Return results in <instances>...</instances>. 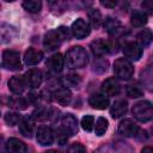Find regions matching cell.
I'll list each match as a JSON object with an SVG mask.
<instances>
[{"label": "cell", "mask_w": 153, "mask_h": 153, "mask_svg": "<svg viewBox=\"0 0 153 153\" xmlns=\"http://www.w3.org/2000/svg\"><path fill=\"white\" fill-rule=\"evenodd\" d=\"M80 82H81V78L79 74H75V73H69L63 78V84L65 86H68V87H78Z\"/></svg>", "instance_id": "30"}, {"label": "cell", "mask_w": 153, "mask_h": 153, "mask_svg": "<svg viewBox=\"0 0 153 153\" xmlns=\"http://www.w3.org/2000/svg\"><path fill=\"white\" fill-rule=\"evenodd\" d=\"M51 96L56 103H59L60 105H63V106H67L72 100V92L66 87H60V88L55 90L51 93Z\"/></svg>", "instance_id": "17"}, {"label": "cell", "mask_w": 153, "mask_h": 153, "mask_svg": "<svg viewBox=\"0 0 153 153\" xmlns=\"http://www.w3.org/2000/svg\"><path fill=\"white\" fill-rule=\"evenodd\" d=\"M61 127L68 133L69 136H73L78 133V121L72 114H65L62 116Z\"/></svg>", "instance_id": "12"}, {"label": "cell", "mask_w": 153, "mask_h": 153, "mask_svg": "<svg viewBox=\"0 0 153 153\" xmlns=\"http://www.w3.org/2000/svg\"><path fill=\"white\" fill-rule=\"evenodd\" d=\"M71 32H72V35L74 37L81 39V38H85V37H87L90 35L91 26H90V24L85 19L78 18V19H75L72 23V25H71Z\"/></svg>", "instance_id": "6"}, {"label": "cell", "mask_w": 153, "mask_h": 153, "mask_svg": "<svg viewBox=\"0 0 153 153\" xmlns=\"http://www.w3.org/2000/svg\"><path fill=\"white\" fill-rule=\"evenodd\" d=\"M103 25H104L105 31L110 36H117L122 31V24H121V22L117 18H114V17H110V16L104 19Z\"/></svg>", "instance_id": "18"}, {"label": "cell", "mask_w": 153, "mask_h": 153, "mask_svg": "<svg viewBox=\"0 0 153 153\" xmlns=\"http://www.w3.org/2000/svg\"><path fill=\"white\" fill-rule=\"evenodd\" d=\"M141 8H142V12H143V13L153 16V0L142 1V2H141Z\"/></svg>", "instance_id": "39"}, {"label": "cell", "mask_w": 153, "mask_h": 153, "mask_svg": "<svg viewBox=\"0 0 153 153\" xmlns=\"http://www.w3.org/2000/svg\"><path fill=\"white\" fill-rule=\"evenodd\" d=\"M25 81L26 85L31 88H37L38 86H41L42 81H43V75L42 72L38 69H30L25 73Z\"/></svg>", "instance_id": "15"}, {"label": "cell", "mask_w": 153, "mask_h": 153, "mask_svg": "<svg viewBox=\"0 0 153 153\" xmlns=\"http://www.w3.org/2000/svg\"><path fill=\"white\" fill-rule=\"evenodd\" d=\"M26 81L24 75H13L8 80V88L14 93V94H22L26 87Z\"/></svg>", "instance_id": "16"}, {"label": "cell", "mask_w": 153, "mask_h": 153, "mask_svg": "<svg viewBox=\"0 0 153 153\" xmlns=\"http://www.w3.org/2000/svg\"><path fill=\"white\" fill-rule=\"evenodd\" d=\"M88 104L97 110H104L109 106V97H106L103 93H93L88 98Z\"/></svg>", "instance_id": "14"}, {"label": "cell", "mask_w": 153, "mask_h": 153, "mask_svg": "<svg viewBox=\"0 0 153 153\" xmlns=\"http://www.w3.org/2000/svg\"><path fill=\"white\" fill-rule=\"evenodd\" d=\"M14 35H16L14 27H12V26H10L8 24H5V23L1 24V41H2V43L11 42Z\"/></svg>", "instance_id": "25"}, {"label": "cell", "mask_w": 153, "mask_h": 153, "mask_svg": "<svg viewBox=\"0 0 153 153\" xmlns=\"http://www.w3.org/2000/svg\"><path fill=\"white\" fill-rule=\"evenodd\" d=\"M142 53V47H140L136 42H127L123 47V55L128 61H139Z\"/></svg>", "instance_id": "8"}, {"label": "cell", "mask_w": 153, "mask_h": 153, "mask_svg": "<svg viewBox=\"0 0 153 153\" xmlns=\"http://www.w3.org/2000/svg\"><path fill=\"white\" fill-rule=\"evenodd\" d=\"M139 126L130 118H126V120H122L120 123H118V127H117V131L118 134L123 135V136H127V137H133V136H136L137 133H139Z\"/></svg>", "instance_id": "7"}, {"label": "cell", "mask_w": 153, "mask_h": 153, "mask_svg": "<svg viewBox=\"0 0 153 153\" xmlns=\"http://www.w3.org/2000/svg\"><path fill=\"white\" fill-rule=\"evenodd\" d=\"M8 106H11L12 109H16V110H24L27 108V102L24 98L16 96V97H11L8 99Z\"/></svg>", "instance_id": "29"}, {"label": "cell", "mask_w": 153, "mask_h": 153, "mask_svg": "<svg viewBox=\"0 0 153 153\" xmlns=\"http://www.w3.org/2000/svg\"><path fill=\"white\" fill-rule=\"evenodd\" d=\"M61 43H62V39L60 38L56 30L47 31L43 36V45L48 50H54V49L59 48L61 45Z\"/></svg>", "instance_id": "10"}, {"label": "cell", "mask_w": 153, "mask_h": 153, "mask_svg": "<svg viewBox=\"0 0 153 153\" xmlns=\"http://www.w3.org/2000/svg\"><path fill=\"white\" fill-rule=\"evenodd\" d=\"M63 63H65V59L62 57V55L60 53H56V54H54L49 57V60L47 62V66L54 73H60L63 68Z\"/></svg>", "instance_id": "21"}, {"label": "cell", "mask_w": 153, "mask_h": 153, "mask_svg": "<svg viewBox=\"0 0 153 153\" xmlns=\"http://www.w3.org/2000/svg\"><path fill=\"white\" fill-rule=\"evenodd\" d=\"M19 131L25 136V137H31L33 134V121L31 117L25 116L22 117L19 122Z\"/></svg>", "instance_id": "22"}, {"label": "cell", "mask_w": 153, "mask_h": 153, "mask_svg": "<svg viewBox=\"0 0 153 153\" xmlns=\"http://www.w3.org/2000/svg\"><path fill=\"white\" fill-rule=\"evenodd\" d=\"M102 91H103V94H105L106 97L117 96L121 91L120 82L115 78H108L102 82Z\"/></svg>", "instance_id": "11"}, {"label": "cell", "mask_w": 153, "mask_h": 153, "mask_svg": "<svg viewBox=\"0 0 153 153\" xmlns=\"http://www.w3.org/2000/svg\"><path fill=\"white\" fill-rule=\"evenodd\" d=\"M23 8L30 13H37L42 8V2L38 0H24L22 4Z\"/></svg>", "instance_id": "28"}, {"label": "cell", "mask_w": 153, "mask_h": 153, "mask_svg": "<svg viewBox=\"0 0 153 153\" xmlns=\"http://www.w3.org/2000/svg\"><path fill=\"white\" fill-rule=\"evenodd\" d=\"M147 23V16L142 11H135L130 16V24L135 27H141Z\"/></svg>", "instance_id": "24"}, {"label": "cell", "mask_w": 153, "mask_h": 153, "mask_svg": "<svg viewBox=\"0 0 153 153\" xmlns=\"http://www.w3.org/2000/svg\"><path fill=\"white\" fill-rule=\"evenodd\" d=\"M87 16H88L91 25L94 29H99V26L102 24V14H100V12L98 10H96V8H90L87 11Z\"/></svg>", "instance_id": "26"}, {"label": "cell", "mask_w": 153, "mask_h": 153, "mask_svg": "<svg viewBox=\"0 0 153 153\" xmlns=\"http://www.w3.org/2000/svg\"><path fill=\"white\" fill-rule=\"evenodd\" d=\"M108 66H109L108 60L102 59V57H98L93 62V71L97 72V73H104V72H106Z\"/></svg>", "instance_id": "32"}, {"label": "cell", "mask_w": 153, "mask_h": 153, "mask_svg": "<svg viewBox=\"0 0 153 153\" xmlns=\"http://www.w3.org/2000/svg\"><path fill=\"white\" fill-rule=\"evenodd\" d=\"M114 73L116 78L121 80H129L134 74V67L130 61L124 57H120L114 62Z\"/></svg>", "instance_id": "4"}, {"label": "cell", "mask_w": 153, "mask_h": 153, "mask_svg": "<svg viewBox=\"0 0 153 153\" xmlns=\"http://www.w3.org/2000/svg\"><path fill=\"white\" fill-rule=\"evenodd\" d=\"M43 57L44 55L41 50H37L35 48H29L27 50H25L23 60L26 66H36L43 60Z\"/></svg>", "instance_id": "13"}, {"label": "cell", "mask_w": 153, "mask_h": 153, "mask_svg": "<svg viewBox=\"0 0 153 153\" xmlns=\"http://www.w3.org/2000/svg\"><path fill=\"white\" fill-rule=\"evenodd\" d=\"M56 31H57L60 38L62 39V42H63V41H68V39H71L72 32L69 31V29H68L67 26H59V27H56Z\"/></svg>", "instance_id": "36"}, {"label": "cell", "mask_w": 153, "mask_h": 153, "mask_svg": "<svg viewBox=\"0 0 153 153\" xmlns=\"http://www.w3.org/2000/svg\"><path fill=\"white\" fill-rule=\"evenodd\" d=\"M1 66L4 69L7 71H20L23 68L22 61H20V55L16 50H4L2 51V57H1Z\"/></svg>", "instance_id": "3"}, {"label": "cell", "mask_w": 153, "mask_h": 153, "mask_svg": "<svg viewBox=\"0 0 153 153\" xmlns=\"http://www.w3.org/2000/svg\"><path fill=\"white\" fill-rule=\"evenodd\" d=\"M67 153H87V152L84 145H81L80 142H74L68 147Z\"/></svg>", "instance_id": "38"}, {"label": "cell", "mask_w": 153, "mask_h": 153, "mask_svg": "<svg viewBox=\"0 0 153 153\" xmlns=\"http://www.w3.org/2000/svg\"><path fill=\"white\" fill-rule=\"evenodd\" d=\"M88 61V56L86 50L80 47V45H74L72 47L67 53L65 57V63L67 65L68 68L74 69V68H82L86 66Z\"/></svg>", "instance_id": "1"}, {"label": "cell", "mask_w": 153, "mask_h": 153, "mask_svg": "<svg viewBox=\"0 0 153 153\" xmlns=\"http://www.w3.org/2000/svg\"><path fill=\"white\" fill-rule=\"evenodd\" d=\"M4 120H5V122H6L7 126L13 127V126H16V124H19V122H20V120H22V116H20L18 112H10V111H8V112L5 114Z\"/></svg>", "instance_id": "31"}, {"label": "cell", "mask_w": 153, "mask_h": 153, "mask_svg": "<svg viewBox=\"0 0 153 153\" xmlns=\"http://www.w3.org/2000/svg\"><path fill=\"white\" fill-rule=\"evenodd\" d=\"M108 127H109V122L105 117H98L96 120V123H94V133L97 136H102L106 133L108 130Z\"/></svg>", "instance_id": "27"}, {"label": "cell", "mask_w": 153, "mask_h": 153, "mask_svg": "<svg viewBox=\"0 0 153 153\" xmlns=\"http://www.w3.org/2000/svg\"><path fill=\"white\" fill-rule=\"evenodd\" d=\"M68 137H69L68 133H67L62 127H60V128L56 129V140H57L59 145H63V143L67 141Z\"/></svg>", "instance_id": "37"}, {"label": "cell", "mask_w": 153, "mask_h": 153, "mask_svg": "<svg viewBox=\"0 0 153 153\" xmlns=\"http://www.w3.org/2000/svg\"><path fill=\"white\" fill-rule=\"evenodd\" d=\"M141 80L146 84H152L153 82V65L148 66L146 69H143L140 74Z\"/></svg>", "instance_id": "34"}, {"label": "cell", "mask_w": 153, "mask_h": 153, "mask_svg": "<svg viewBox=\"0 0 153 153\" xmlns=\"http://www.w3.org/2000/svg\"><path fill=\"white\" fill-rule=\"evenodd\" d=\"M136 43L140 47H147L153 42V32L149 29H142L135 36Z\"/></svg>", "instance_id": "23"}, {"label": "cell", "mask_w": 153, "mask_h": 153, "mask_svg": "<svg viewBox=\"0 0 153 153\" xmlns=\"http://www.w3.org/2000/svg\"><path fill=\"white\" fill-rule=\"evenodd\" d=\"M127 111H128V103L124 99L115 100L110 108V115L112 118H118V117L123 116Z\"/></svg>", "instance_id": "20"}, {"label": "cell", "mask_w": 153, "mask_h": 153, "mask_svg": "<svg viewBox=\"0 0 153 153\" xmlns=\"http://www.w3.org/2000/svg\"><path fill=\"white\" fill-rule=\"evenodd\" d=\"M45 153H60V152H57V151H54V149H51V151H48V152H45Z\"/></svg>", "instance_id": "42"}, {"label": "cell", "mask_w": 153, "mask_h": 153, "mask_svg": "<svg viewBox=\"0 0 153 153\" xmlns=\"http://www.w3.org/2000/svg\"><path fill=\"white\" fill-rule=\"evenodd\" d=\"M131 112L139 122H148L153 118V104L148 100L137 102L134 104Z\"/></svg>", "instance_id": "2"}, {"label": "cell", "mask_w": 153, "mask_h": 153, "mask_svg": "<svg viewBox=\"0 0 153 153\" xmlns=\"http://www.w3.org/2000/svg\"><path fill=\"white\" fill-rule=\"evenodd\" d=\"M27 149L26 145L16 137H10L6 142V151L8 153H25Z\"/></svg>", "instance_id": "19"}, {"label": "cell", "mask_w": 153, "mask_h": 153, "mask_svg": "<svg viewBox=\"0 0 153 153\" xmlns=\"http://www.w3.org/2000/svg\"><path fill=\"white\" fill-rule=\"evenodd\" d=\"M91 50L97 56H103L105 54H114L117 51V43L115 41H105L102 38L91 42Z\"/></svg>", "instance_id": "5"}, {"label": "cell", "mask_w": 153, "mask_h": 153, "mask_svg": "<svg viewBox=\"0 0 153 153\" xmlns=\"http://www.w3.org/2000/svg\"><path fill=\"white\" fill-rule=\"evenodd\" d=\"M100 5H103V6H105V7L112 8V7H115V6L117 5V2H116V1H100Z\"/></svg>", "instance_id": "40"}, {"label": "cell", "mask_w": 153, "mask_h": 153, "mask_svg": "<svg viewBox=\"0 0 153 153\" xmlns=\"http://www.w3.org/2000/svg\"><path fill=\"white\" fill-rule=\"evenodd\" d=\"M36 140L41 146H50L54 143V133L50 127L41 126L36 131Z\"/></svg>", "instance_id": "9"}, {"label": "cell", "mask_w": 153, "mask_h": 153, "mask_svg": "<svg viewBox=\"0 0 153 153\" xmlns=\"http://www.w3.org/2000/svg\"><path fill=\"white\" fill-rule=\"evenodd\" d=\"M141 153H153V147L151 146H146L141 149Z\"/></svg>", "instance_id": "41"}, {"label": "cell", "mask_w": 153, "mask_h": 153, "mask_svg": "<svg viewBox=\"0 0 153 153\" xmlns=\"http://www.w3.org/2000/svg\"><path fill=\"white\" fill-rule=\"evenodd\" d=\"M126 91H127V94L131 98H139L143 94V91L139 86H135V85H128Z\"/></svg>", "instance_id": "35"}, {"label": "cell", "mask_w": 153, "mask_h": 153, "mask_svg": "<svg viewBox=\"0 0 153 153\" xmlns=\"http://www.w3.org/2000/svg\"><path fill=\"white\" fill-rule=\"evenodd\" d=\"M80 124H81V128L85 131H91L93 129V126H94V117L91 116V115H85L81 118Z\"/></svg>", "instance_id": "33"}]
</instances>
